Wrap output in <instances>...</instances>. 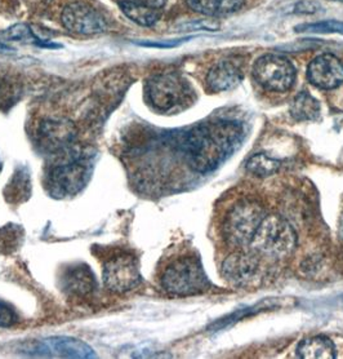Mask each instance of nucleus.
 I'll return each mask as SVG.
<instances>
[{"label":"nucleus","mask_w":343,"mask_h":359,"mask_svg":"<svg viewBox=\"0 0 343 359\" xmlns=\"http://www.w3.org/2000/svg\"><path fill=\"white\" fill-rule=\"evenodd\" d=\"M258 266V262L253 255L245 252H234L230 255L222 265V274L237 285H243L253 277Z\"/></svg>","instance_id":"ddd939ff"},{"label":"nucleus","mask_w":343,"mask_h":359,"mask_svg":"<svg viewBox=\"0 0 343 359\" xmlns=\"http://www.w3.org/2000/svg\"><path fill=\"white\" fill-rule=\"evenodd\" d=\"M62 24L69 32L82 35H94L106 32L105 16L87 3L76 1L69 4L62 12Z\"/></svg>","instance_id":"1a4fd4ad"},{"label":"nucleus","mask_w":343,"mask_h":359,"mask_svg":"<svg viewBox=\"0 0 343 359\" xmlns=\"http://www.w3.org/2000/svg\"><path fill=\"white\" fill-rule=\"evenodd\" d=\"M190 39L191 38H182V39H174V41H139L137 44L147 48H174Z\"/></svg>","instance_id":"b1692460"},{"label":"nucleus","mask_w":343,"mask_h":359,"mask_svg":"<svg viewBox=\"0 0 343 359\" xmlns=\"http://www.w3.org/2000/svg\"><path fill=\"white\" fill-rule=\"evenodd\" d=\"M321 4L316 0H298L293 6V13L297 15H315L321 11Z\"/></svg>","instance_id":"5701e85b"},{"label":"nucleus","mask_w":343,"mask_h":359,"mask_svg":"<svg viewBox=\"0 0 343 359\" xmlns=\"http://www.w3.org/2000/svg\"><path fill=\"white\" fill-rule=\"evenodd\" d=\"M30 355L36 357H56V358H96L94 351L88 344L73 337H49L26 349Z\"/></svg>","instance_id":"9d476101"},{"label":"nucleus","mask_w":343,"mask_h":359,"mask_svg":"<svg viewBox=\"0 0 343 359\" xmlns=\"http://www.w3.org/2000/svg\"><path fill=\"white\" fill-rule=\"evenodd\" d=\"M243 79V73L239 66L230 61H220L217 65L213 66L206 76L208 88L214 92H226L234 90Z\"/></svg>","instance_id":"2eb2a0df"},{"label":"nucleus","mask_w":343,"mask_h":359,"mask_svg":"<svg viewBox=\"0 0 343 359\" xmlns=\"http://www.w3.org/2000/svg\"><path fill=\"white\" fill-rule=\"evenodd\" d=\"M245 165L246 170L254 176L269 177L279 171V168L281 167V162L266 154H255L248 159Z\"/></svg>","instance_id":"aec40b11"},{"label":"nucleus","mask_w":343,"mask_h":359,"mask_svg":"<svg viewBox=\"0 0 343 359\" xmlns=\"http://www.w3.org/2000/svg\"><path fill=\"white\" fill-rule=\"evenodd\" d=\"M6 36L10 41H24V43H33L36 46H43L41 39L31 32V29L24 24H17L12 26Z\"/></svg>","instance_id":"4be33fe9"},{"label":"nucleus","mask_w":343,"mask_h":359,"mask_svg":"<svg viewBox=\"0 0 343 359\" xmlns=\"http://www.w3.org/2000/svg\"><path fill=\"white\" fill-rule=\"evenodd\" d=\"M243 128L230 121L202 124L183 135L178 147L191 170L208 173L216 170L241 144Z\"/></svg>","instance_id":"f257e3e1"},{"label":"nucleus","mask_w":343,"mask_h":359,"mask_svg":"<svg viewBox=\"0 0 343 359\" xmlns=\"http://www.w3.org/2000/svg\"><path fill=\"white\" fill-rule=\"evenodd\" d=\"M220 25L217 21H206V20H200L195 21L192 24L182 25L180 29L183 30H209V32H217L220 30Z\"/></svg>","instance_id":"a878e982"},{"label":"nucleus","mask_w":343,"mask_h":359,"mask_svg":"<svg viewBox=\"0 0 343 359\" xmlns=\"http://www.w3.org/2000/svg\"><path fill=\"white\" fill-rule=\"evenodd\" d=\"M307 78L321 90H335L343 83V62L335 55H320L307 67Z\"/></svg>","instance_id":"f8f14e48"},{"label":"nucleus","mask_w":343,"mask_h":359,"mask_svg":"<svg viewBox=\"0 0 343 359\" xmlns=\"http://www.w3.org/2000/svg\"><path fill=\"white\" fill-rule=\"evenodd\" d=\"M16 322V311L7 304L0 302V327L13 326Z\"/></svg>","instance_id":"393cba45"},{"label":"nucleus","mask_w":343,"mask_h":359,"mask_svg":"<svg viewBox=\"0 0 343 359\" xmlns=\"http://www.w3.org/2000/svg\"><path fill=\"white\" fill-rule=\"evenodd\" d=\"M335 1H341V3H343V0H335Z\"/></svg>","instance_id":"cd10ccee"},{"label":"nucleus","mask_w":343,"mask_h":359,"mask_svg":"<svg viewBox=\"0 0 343 359\" xmlns=\"http://www.w3.org/2000/svg\"><path fill=\"white\" fill-rule=\"evenodd\" d=\"M90 176V164L87 158L74 156L49 170L47 188L49 194L56 198H66L78 194Z\"/></svg>","instance_id":"423d86ee"},{"label":"nucleus","mask_w":343,"mask_h":359,"mask_svg":"<svg viewBox=\"0 0 343 359\" xmlns=\"http://www.w3.org/2000/svg\"><path fill=\"white\" fill-rule=\"evenodd\" d=\"M321 107L318 100L309 92H300L290 105V115L298 122L316 121L320 116Z\"/></svg>","instance_id":"a211bd4d"},{"label":"nucleus","mask_w":343,"mask_h":359,"mask_svg":"<svg viewBox=\"0 0 343 359\" xmlns=\"http://www.w3.org/2000/svg\"><path fill=\"white\" fill-rule=\"evenodd\" d=\"M245 0H186L188 7L204 16H226L241 8Z\"/></svg>","instance_id":"f3484780"},{"label":"nucleus","mask_w":343,"mask_h":359,"mask_svg":"<svg viewBox=\"0 0 343 359\" xmlns=\"http://www.w3.org/2000/svg\"><path fill=\"white\" fill-rule=\"evenodd\" d=\"M73 123L65 119H48L38 128V147L49 154H58L71 147L75 140Z\"/></svg>","instance_id":"9b49d317"},{"label":"nucleus","mask_w":343,"mask_h":359,"mask_svg":"<svg viewBox=\"0 0 343 359\" xmlns=\"http://www.w3.org/2000/svg\"><path fill=\"white\" fill-rule=\"evenodd\" d=\"M64 291L74 297H85L93 292L96 279L87 265H75L65 271L61 279Z\"/></svg>","instance_id":"4468645a"},{"label":"nucleus","mask_w":343,"mask_h":359,"mask_svg":"<svg viewBox=\"0 0 343 359\" xmlns=\"http://www.w3.org/2000/svg\"><path fill=\"white\" fill-rule=\"evenodd\" d=\"M160 282L168 294L176 296L200 294L209 287L200 262L188 256L171 262L164 270Z\"/></svg>","instance_id":"20e7f679"},{"label":"nucleus","mask_w":343,"mask_h":359,"mask_svg":"<svg viewBox=\"0 0 343 359\" xmlns=\"http://www.w3.org/2000/svg\"><path fill=\"white\" fill-rule=\"evenodd\" d=\"M116 1L118 3L119 1H128V3H133V4H139V6H144V7L159 9L160 11L167 4L168 0H116Z\"/></svg>","instance_id":"bb28decb"},{"label":"nucleus","mask_w":343,"mask_h":359,"mask_svg":"<svg viewBox=\"0 0 343 359\" xmlns=\"http://www.w3.org/2000/svg\"><path fill=\"white\" fill-rule=\"evenodd\" d=\"M253 76L267 90L286 92L294 84L295 67L286 56L269 53L255 61Z\"/></svg>","instance_id":"0eeeda50"},{"label":"nucleus","mask_w":343,"mask_h":359,"mask_svg":"<svg viewBox=\"0 0 343 359\" xmlns=\"http://www.w3.org/2000/svg\"><path fill=\"white\" fill-rule=\"evenodd\" d=\"M107 290L115 294L132 291L141 283L139 260L130 252H116L107 257L102 271Z\"/></svg>","instance_id":"6e6552de"},{"label":"nucleus","mask_w":343,"mask_h":359,"mask_svg":"<svg viewBox=\"0 0 343 359\" xmlns=\"http://www.w3.org/2000/svg\"><path fill=\"white\" fill-rule=\"evenodd\" d=\"M297 355L303 359L335 358V346L327 336H314L297 346Z\"/></svg>","instance_id":"dca6fc26"},{"label":"nucleus","mask_w":343,"mask_h":359,"mask_svg":"<svg viewBox=\"0 0 343 359\" xmlns=\"http://www.w3.org/2000/svg\"><path fill=\"white\" fill-rule=\"evenodd\" d=\"M147 102L158 111H172L188 104L192 95L188 81L177 73L153 75L145 86Z\"/></svg>","instance_id":"7ed1b4c3"},{"label":"nucleus","mask_w":343,"mask_h":359,"mask_svg":"<svg viewBox=\"0 0 343 359\" xmlns=\"http://www.w3.org/2000/svg\"><path fill=\"white\" fill-rule=\"evenodd\" d=\"M295 33L310 34H341L343 35V21L338 20H326L318 22L297 25L294 27Z\"/></svg>","instance_id":"412c9836"},{"label":"nucleus","mask_w":343,"mask_h":359,"mask_svg":"<svg viewBox=\"0 0 343 359\" xmlns=\"http://www.w3.org/2000/svg\"><path fill=\"white\" fill-rule=\"evenodd\" d=\"M266 213L261 204L243 199L230 210L223 222V237L234 247L251 245Z\"/></svg>","instance_id":"f03ea898"},{"label":"nucleus","mask_w":343,"mask_h":359,"mask_svg":"<svg viewBox=\"0 0 343 359\" xmlns=\"http://www.w3.org/2000/svg\"><path fill=\"white\" fill-rule=\"evenodd\" d=\"M341 229H342V236H343V216H342V228H341Z\"/></svg>","instance_id":"c85d7f7f"},{"label":"nucleus","mask_w":343,"mask_h":359,"mask_svg":"<svg viewBox=\"0 0 343 359\" xmlns=\"http://www.w3.org/2000/svg\"><path fill=\"white\" fill-rule=\"evenodd\" d=\"M118 4L125 16L134 24L141 25V26H153L162 16V12L159 9L148 8V7L133 4L128 1H119Z\"/></svg>","instance_id":"6ab92c4d"},{"label":"nucleus","mask_w":343,"mask_h":359,"mask_svg":"<svg viewBox=\"0 0 343 359\" xmlns=\"http://www.w3.org/2000/svg\"><path fill=\"white\" fill-rule=\"evenodd\" d=\"M295 245L297 234L288 221L279 216H265L251 247L262 255L283 259L293 252Z\"/></svg>","instance_id":"39448f33"}]
</instances>
